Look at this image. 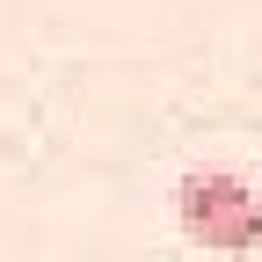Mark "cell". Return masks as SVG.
Instances as JSON below:
<instances>
[{"mask_svg":"<svg viewBox=\"0 0 262 262\" xmlns=\"http://www.w3.org/2000/svg\"><path fill=\"white\" fill-rule=\"evenodd\" d=\"M182 226L204 248H226V255H248L262 241V204L241 175H182Z\"/></svg>","mask_w":262,"mask_h":262,"instance_id":"1","label":"cell"}]
</instances>
